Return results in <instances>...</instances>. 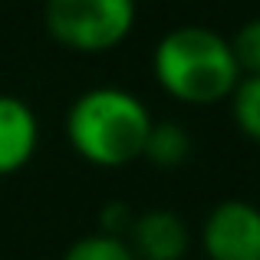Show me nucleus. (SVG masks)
Instances as JSON below:
<instances>
[{
    "instance_id": "obj_11",
    "label": "nucleus",
    "mask_w": 260,
    "mask_h": 260,
    "mask_svg": "<svg viewBox=\"0 0 260 260\" xmlns=\"http://www.w3.org/2000/svg\"><path fill=\"white\" fill-rule=\"evenodd\" d=\"M132 221H135V211L128 208L125 201H109L106 208H102V214H99V234L125 241V234H128V228H132Z\"/></svg>"
},
{
    "instance_id": "obj_3",
    "label": "nucleus",
    "mask_w": 260,
    "mask_h": 260,
    "mask_svg": "<svg viewBox=\"0 0 260 260\" xmlns=\"http://www.w3.org/2000/svg\"><path fill=\"white\" fill-rule=\"evenodd\" d=\"M135 13V0H46L43 26L56 46L95 56L125 43Z\"/></svg>"
},
{
    "instance_id": "obj_5",
    "label": "nucleus",
    "mask_w": 260,
    "mask_h": 260,
    "mask_svg": "<svg viewBox=\"0 0 260 260\" xmlns=\"http://www.w3.org/2000/svg\"><path fill=\"white\" fill-rule=\"evenodd\" d=\"M128 250L135 260H184L191 247L188 224L168 208H148L135 214L132 228L125 234Z\"/></svg>"
},
{
    "instance_id": "obj_8",
    "label": "nucleus",
    "mask_w": 260,
    "mask_h": 260,
    "mask_svg": "<svg viewBox=\"0 0 260 260\" xmlns=\"http://www.w3.org/2000/svg\"><path fill=\"white\" fill-rule=\"evenodd\" d=\"M237 132L260 145V76H241L234 92L228 95Z\"/></svg>"
},
{
    "instance_id": "obj_2",
    "label": "nucleus",
    "mask_w": 260,
    "mask_h": 260,
    "mask_svg": "<svg viewBox=\"0 0 260 260\" xmlns=\"http://www.w3.org/2000/svg\"><path fill=\"white\" fill-rule=\"evenodd\" d=\"M152 73L161 92L181 106L228 102L241 79L228 37L201 23L168 30L152 53Z\"/></svg>"
},
{
    "instance_id": "obj_6",
    "label": "nucleus",
    "mask_w": 260,
    "mask_h": 260,
    "mask_svg": "<svg viewBox=\"0 0 260 260\" xmlns=\"http://www.w3.org/2000/svg\"><path fill=\"white\" fill-rule=\"evenodd\" d=\"M40 145V122L30 102L0 92V178L23 172Z\"/></svg>"
},
{
    "instance_id": "obj_1",
    "label": "nucleus",
    "mask_w": 260,
    "mask_h": 260,
    "mask_svg": "<svg viewBox=\"0 0 260 260\" xmlns=\"http://www.w3.org/2000/svg\"><path fill=\"white\" fill-rule=\"evenodd\" d=\"M152 112L135 92L95 86L76 95L66 112V139L92 168H125L142 158Z\"/></svg>"
},
{
    "instance_id": "obj_9",
    "label": "nucleus",
    "mask_w": 260,
    "mask_h": 260,
    "mask_svg": "<svg viewBox=\"0 0 260 260\" xmlns=\"http://www.w3.org/2000/svg\"><path fill=\"white\" fill-rule=\"evenodd\" d=\"M59 260H135V254L128 250L125 241L106 237V234L95 231V234H86L79 241H73Z\"/></svg>"
},
{
    "instance_id": "obj_10",
    "label": "nucleus",
    "mask_w": 260,
    "mask_h": 260,
    "mask_svg": "<svg viewBox=\"0 0 260 260\" xmlns=\"http://www.w3.org/2000/svg\"><path fill=\"white\" fill-rule=\"evenodd\" d=\"M241 76H260V17H250L228 40Z\"/></svg>"
},
{
    "instance_id": "obj_4",
    "label": "nucleus",
    "mask_w": 260,
    "mask_h": 260,
    "mask_svg": "<svg viewBox=\"0 0 260 260\" xmlns=\"http://www.w3.org/2000/svg\"><path fill=\"white\" fill-rule=\"evenodd\" d=\"M198 241L208 260H260V208L244 198L217 201Z\"/></svg>"
},
{
    "instance_id": "obj_7",
    "label": "nucleus",
    "mask_w": 260,
    "mask_h": 260,
    "mask_svg": "<svg viewBox=\"0 0 260 260\" xmlns=\"http://www.w3.org/2000/svg\"><path fill=\"white\" fill-rule=\"evenodd\" d=\"M191 135L184 125L178 122H152L148 128L145 148H142V158L152 161L155 168H181L191 158Z\"/></svg>"
}]
</instances>
